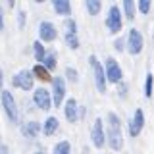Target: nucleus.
<instances>
[{"label":"nucleus","mask_w":154,"mask_h":154,"mask_svg":"<svg viewBox=\"0 0 154 154\" xmlns=\"http://www.w3.org/2000/svg\"><path fill=\"white\" fill-rule=\"evenodd\" d=\"M52 83H54V94H52L54 96V104L62 106V100H64V94H66V81L62 77H54Z\"/></svg>","instance_id":"11"},{"label":"nucleus","mask_w":154,"mask_h":154,"mask_svg":"<svg viewBox=\"0 0 154 154\" xmlns=\"http://www.w3.org/2000/svg\"><path fill=\"white\" fill-rule=\"evenodd\" d=\"M100 8H102V6H100L98 0H89V2H87V10H89L91 16H96V14L100 12Z\"/></svg>","instance_id":"20"},{"label":"nucleus","mask_w":154,"mask_h":154,"mask_svg":"<svg viewBox=\"0 0 154 154\" xmlns=\"http://www.w3.org/2000/svg\"><path fill=\"white\" fill-rule=\"evenodd\" d=\"M152 81H154L152 73H148V75H146V89H144V93H146V96H148V98L152 96Z\"/></svg>","instance_id":"24"},{"label":"nucleus","mask_w":154,"mask_h":154,"mask_svg":"<svg viewBox=\"0 0 154 154\" xmlns=\"http://www.w3.org/2000/svg\"><path fill=\"white\" fill-rule=\"evenodd\" d=\"M127 46L131 54H139L143 50V35L139 33V29H131L129 31V38H127Z\"/></svg>","instance_id":"7"},{"label":"nucleus","mask_w":154,"mask_h":154,"mask_svg":"<svg viewBox=\"0 0 154 154\" xmlns=\"http://www.w3.org/2000/svg\"><path fill=\"white\" fill-rule=\"evenodd\" d=\"M33 100H35V104H37L41 110H50L52 100H50V93H48L46 89H35Z\"/></svg>","instance_id":"9"},{"label":"nucleus","mask_w":154,"mask_h":154,"mask_svg":"<svg viewBox=\"0 0 154 154\" xmlns=\"http://www.w3.org/2000/svg\"><path fill=\"white\" fill-rule=\"evenodd\" d=\"M64 114H66L67 122H75V119H77V102H75V98H69L66 102Z\"/></svg>","instance_id":"14"},{"label":"nucleus","mask_w":154,"mask_h":154,"mask_svg":"<svg viewBox=\"0 0 154 154\" xmlns=\"http://www.w3.org/2000/svg\"><path fill=\"white\" fill-rule=\"evenodd\" d=\"M106 25L112 33H118L122 29V14H119V8L118 6H112L108 12V19H106Z\"/></svg>","instance_id":"6"},{"label":"nucleus","mask_w":154,"mask_h":154,"mask_svg":"<svg viewBox=\"0 0 154 154\" xmlns=\"http://www.w3.org/2000/svg\"><path fill=\"white\" fill-rule=\"evenodd\" d=\"M33 50H35V58H37V60L38 62H42V60H45V48H42V45H41V42H35V45H33Z\"/></svg>","instance_id":"22"},{"label":"nucleus","mask_w":154,"mask_h":154,"mask_svg":"<svg viewBox=\"0 0 154 154\" xmlns=\"http://www.w3.org/2000/svg\"><path fill=\"white\" fill-rule=\"evenodd\" d=\"M25 25V12H19V27Z\"/></svg>","instance_id":"27"},{"label":"nucleus","mask_w":154,"mask_h":154,"mask_svg":"<svg viewBox=\"0 0 154 154\" xmlns=\"http://www.w3.org/2000/svg\"><path fill=\"white\" fill-rule=\"evenodd\" d=\"M91 139H93V144L94 146H102L104 141H106V137H104V127H102V119L100 118H96V122L93 125V131H91Z\"/></svg>","instance_id":"10"},{"label":"nucleus","mask_w":154,"mask_h":154,"mask_svg":"<svg viewBox=\"0 0 154 154\" xmlns=\"http://www.w3.org/2000/svg\"><path fill=\"white\" fill-rule=\"evenodd\" d=\"M38 131H41V125L37 122H29V123L23 125V133H25L27 137H37Z\"/></svg>","instance_id":"18"},{"label":"nucleus","mask_w":154,"mask_h":154,"mask_svg":"<svg viewBox=\"0 0 154 154\" xmlns=\"http://www.w3.org/2000/svg\"><path fill=\"white\" fill-rule=\"evenodd\" d=\"M108 144L114 148V150H119L123 146V137H122V123H119V118L114 112L108 114Z\"/></svg>","instance_id":"1"},{"label":"nucleus","mask_w":154,"mask_h":154,"mask_svg":"<svg viewBox=\"0 0 154 154\" xmlns=\"http://www.w3.org/2000/svg\"><path fill=\"white\" fill-rule=\"evenodd\" d=\"M123 10H125L127 19H133L135 17V2H133V0H125V2H123Z\"/></svg>","instance_id":"19"},{"label":"nucleus","mask_w":154,"mask_h":154,"mask_svg":"<svg viewBox=\"0 0 154 154\" xmlns=\"http://www.w3.org/2000/svg\"><path fill=\"white\" fill-rule=\"evenodd\" d=\"M116 46H118V50H123V48H122V46H123V42H122V41H118V42H116Z\"/></svg>","instance_id":"29"},{"label":"nucleus","mask_w":154,"mask_h":154,"mask_svg":"<svg viewBox=\"0 0 154 154\" xmlns=\"http://www.w3.org/2000/svg\"><path fill=\"white\" fill-rule=\"evenodd\" d=\"M33 75H35L37 79H41V81H52V77H50V71H48L45 66H41V64L33 67Z\"/></svg>","instance_id":"16"},{"label":"nucleus","mask_w":154,"mask_h":154,"mask_svg":"<svg viewBox=\"0 0 154 154\" xmlns=\"http://www.w3.org/2000/svg\"><path fill=\"white\" fill-rule=\"evenodd\" d=\"M54 10L60 16H69L71 14V6L67 0H54Z\"/></svg>","instance_id":"15"},{"label":"nucleus","mask_w":154,"mask_h":154,"mask_svg":"<svg viewBox=\"0 0 154 154\" xmlns=\"http://www.w3.org/2000/svg\"><path fill=\"white\" fill-rule=\"evenodd\" d=\"M4 29V19H2V8H0V31Z\"/></svg>","instance_id":"28"},{"label":"nucleus","mask_w":154,"mask_h":154,"mask_svg":"<svg viewBox=\"0 0 154 154\" xmlns=\"http://www.w3.org/2000/svg\"><path fill=\"white\" fill-rule=\"evenodd\" d=\"M66 42L69 48H79V41H77V25L73 19L66 21Z\"/></svg>","instance_id":"8"},{"label":"nucleus","mask_w":154,"mask_h":154,"mask_svg":"<svg viewBox=\"0 0 154 154\" xmlns=\"http://www.w3.org/2000/svg\"><path fill=\"white\" fill-rule=\"evenodd\" d=\"M54 154H71V152H69V143H67V141L58 143L56 148H54Z\"/></svg>","instance_id":"21"},{"label":"nucleus","mask_w":154,"mask_h":154,"mask_svg":"<svg viewBox=\"0 0 154 154\" xmlns=\"http://www.w3.org/2000/svg\"><path fill=\"white\" fill-rule=\"evenodd\" d=\"M35 154H42V152H35Z\"/></svg>","instance_id":"31"},{"label":"nucleus","mask_w":154,"mask_h":154,"mask_svg":"<svg viewBox=\"0 0 154 154\" xmlns=\"http://www.w3.org/2000/svg\"><path fill=\"white\" fill-rule=\"evenodd\" d=\"M12 83H14V87H19V89H23V91H31L33 89V73L27 71V69H21L19 73L14 75Z\"/></svg>","instance_id":"5"},{"label":"nucleus","mask_w":154,"mask_h":154,"mask_svg":"<svg viewBox=\"0 0 154 154\" xmlns=\"http://www.w3.org/2000/svg\"><path fill=\"white\" fill-rule=\"evenodd\" d=\"M42 131H45V135H54L56 131H58V119L56 118H48L46 122H45V125H42Z\"/></svg>","instance_id":"17"},{"label":"nucleus","mask_w":154,"mask_h":154,"mask_svg":"<svg viewBox=\"0 0 154 154\" xmlns=\"http://www.w3.org/2000/svg\"><path fill=\"white\" fill-rule=\"evenodd\" d=\"M104 75H106V81H110V83H119V81H122V67L118 66V62H116L114 58H108V60H106Z\"/></svg>","instance_id":"3"},{"label":"nucleus","mask_w":154,"mask_h":154,"mask_svg":"<svg viewBox=\"0 0 154 154\" xmlns=\"http://www.w3.org/2000/svg\"><path fill=\"white\" fill-rule=\"evenodd\" d=\"M66 75L69 77V81H77V71L73 69V67H67V69H66Z\"/></svg>","instance_id":"26"},{"label":"nucleus","mask_w":154,"mask_h":154,"mask_svg":"<svg viewBox=\"0 0 154 154\" xmlns=\"http://www.w3.org/2000/svg\"><path fill=\"white\" fill-rule=\"evenodd\" d=\"M139 10H141L143 14H146L148 10H150V0H141V2H139Z\"/></svg>","instance_id":"25"},{"label":"nucleus","mask_w":154,"mask_h":154,"mask_svg":"<svg viewBox=\"0 0 154 154\" xmlns=\"http://www.w3.org/2000/svg\"><path fill=\"white\" fill-rule=\"evenodd\" d=\"M42 62H45V67H46L48 71L56 67V56H54V54H48V56H45V60H42Z\"/></svg>","instance_id":"23"},{"label":"nucleus","mask_w":154,"mask_h":154,"mask_svg":"<svg viewBox=\"0 0 154 154\" xmlns=\"http://www.w3.org/2000/svg\"><path fill=\"white\" fill-rule=\"evenodd\" d=\"M38 35H41L42 41L50 42V41H54V38L58 37V33H56V27L52 25L50 21H42L41 27H38Z\"/></svg>","instance_id":"12"},{"label":"nucleus","mask_w":154,"mask_h":154,"mask_svg":"<svg viewBox=\"0 0 154 154\" xmlns=\"http://www.w3.org/2000/svg\"><path fill=\"white\" fill-rule=\"evenodd\" d=\"M0 94H2V106H4V110H6L8 118L16 123L17 122V106H16V100H14L12 93H10V91H2Z\"/></svg>","instance_id":"4"},{"label":"nucleus","mask_w":154,"mask_h":154,"mask_svg":"<svg viewBox=\"0 0 154 154\" xmlns=\"http://www.w3.org/2000/svg\"><path fill=\"white\" fill-rule=\"evenodd\" d=\"M0 89H2V71H0Z\"/></svg>","instance_id":"30"},{"label":"nucleus","mask_w":154,"mask_h":154,"mask_svg":"<svg viewBox=\"0 0 154 154\" xmlns=\"http://www.w3.org/2000/svg\"><path fill=\"white\" fill-rule=\"evenodd\" d=\"M89 64H91V67H93L96 89H98L100 93H106V75H104V67L100 66V62L96 60V56H91V58H89Z\"/></svg>","instance_id":"2"},{"label":"nucleus","mask_w":154,"mask_h":154,"mask_svg":"<svg viewBox=\"0 0 154 154\" xmlns=\"http://www.w3.org/2000/svg\"><path fill=\"white\" fill-rule=\"evenodd\" d=\"M143 125H144V114H143L141 108H137L135 110V116H133V122H131V127H129V133H131L133 137H137V135L141 133Z\"/></svg>","instance_id":"13"}]
</instances>
